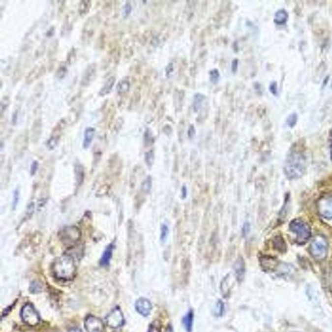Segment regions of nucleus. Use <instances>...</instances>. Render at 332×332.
I'll list each match as a JSON object with an SVG mask.
<instances>
[{
	"mask_svg": "<svg viewBox=\"0 0 332 332\" xmlns=\"http://www.w3.org/2000/svg\"><path fill=\"white\" fill-rule=\"evenodd\" d=\"M77 268L72 256L64 254L57 258L52 265V272L59 280L71 281L76 275Z\"/></svg>",
	"mask_w": 332,
	"mask_h": 332,
	"instance_id": "nucleus-1",
	"label": "nucleus"
},
{
	"mask_svg": "<svg viewBox=\"0 0 332 332\" xmlns=\"http://www.w3.org/2000/svg\"><path fill=\"white\" fill-rule=\"evenodd\" d=\"M306 161L300 152H293L289 154L284 166V172L289 179L301 178L304 174Z\"/></svg>",
	"mask_w": 332,
	"mask_h": 332,
	"instance_id": "nucleus-2",
	"label": "nucleus"
},
{
	"mask_svg": "<svg viewBox=\"0 0 332 332\" xmlns=\"http://www.w3.org/2000/svg\"><path fill=\"white\" fill-rule=\"evenodd\" d=\"M289 229L296 234V242L299 245L306 243L311 236V228L308 224L300 219H293L289 224Z\"/></svg>",
	"mask_w": 332,
	"mask_h": 332,
	"instance_id": "nucleus-3",
	"label": "nucleus"
},
{
	"mask_svg": "<svg viewBox=\"0 0 332 332\" xmlns=\"http://www.w3.org/2000/svg\"><path fill=\"white\" fill-rule=\"evenodd\" d=\"M311 254L315 260L322 261L327 258L328 254V242L324 236H315L310 245Z\"/></svg>",
	"mask_w": 332,
	"mask_h": 332,
	"instance_id": "nucleus-4",
	"label": "nucleus"
},
{
	"mask_svg": "<svg viewBox=\"0 0 332 332\" xmlns=\"http://www.w3.org/2000/svg\"><path fill=\"white\" fill-rule=\"evenodd\" d=\"M81 236L80 230L75 226L65 227L59 233L60 241L66 246L74 245L80 240Z\"/></svg>",
	"mask_w": 332,
	"mask_h": 332,
	"instance_id": "nucleus-5",
	"label": "nucleus"
},
{
	"mask_svg": "<svg viewBox=\"0 0 332 332\" xmlns=\"http://www.w3.org/2000/svg\"><path fill=\"white\" fill-rule=\"evenodd\" d=\"M20 315L24 323L29 327H34L40 323V315L30 303H26L22 307Z\"/></svg>",
	"mask_w": 332,
	"mask_h": 332,
	"instance_id": "nucleus-6",
	"label": "nucleus"
},
{
	"mask_svg": "<svg viewBox=\"0 0 332 332\" xmlns=\"http://www.w3.org/2000/svg\"><path fill=\"white\" fill-rule=\"evenodd\" d=\"M106 323L108 327L113 329H118L124 325L125 319L119 307H116L107 315Z\"/></svg>",
	"mask_w": 332,
	"mask_h": 332,
	"instance_id": "nucleus-7",
	"label": "nucleus"
},
{
	"mask_svg": "<svg viewBox=\"0 0 332 332\" xmlns=\"http://www.w3.org/2000/svg\"><path fill=\"white\" fill-rule=\"evenodd\" d=\"M317 211L322 217L332 219V197H323L317 202Z\"/></svg>",
	"mask_w": 332,
	"mask_h": 332,
	"instance_id": "nucleus-8",
	"label": "nucleus"
},
{
	"mask_svg": "<svg viewBox=\"0 0 332 332\" xmlns=\"http://www.w3.org/2000/svg\"><path fill=\"white\" fill-rule=\"evenodd\" d=\"M85 327L87 332H104L105 325L99 318L89 315L85 320Z\"/></svg>",
	"mask_w": 332,
	"mask_h": 332,
	"instance_id": "nucleus-9",
	"label": "nucleus"
},
{
	"mask_svg": "<svg viewBox=\"0 0 332 332\" xmlns=\"http://www.w3.org/2000/svg\"><path fill=\"white\" fill-rule=\"evenodd\" d=\"M136 311L142 316L147 317L150 314L152 309L151 303L148 299L140 298L135 303Z\"/></svg>",
	"mask_w": 332,
	"mask_h": 332,
	"instance_id": "nucleus-10",
	"label": "nucleus"
},
{
	"mask_svg": "<svg viewBox=\"0 0 332 332\" xmlns=\"http://www.w3.org/2000/svg\"><path fill=\"white\" fill-rule=\"evenodd\" d=\"M114 246H114L113 243L109 244L106 247L105 250H104L100 261H99V264H100L101 266L108 267L109 266L112 258H113V250L114 248H115Z\"/></svg>",
	"mask_w": 332,
	"mask_h": 332,
	"instance_id": "nucleus-11",
	"label": "nucleus"
},
{
	"mask_svg": "<svg viewBox=\"0 0 332 332\" xmlns=\"http://www.w3.org/2000/svg\"><path fill=\"white\" fill-rule=\"evenodd\" d=\"M234 270L235 271L236 276L239 280H241L245 276V264L242 256L238 257L234 265Z\"/></svg>",
	"mask_w": 332,
	"mask_h": 332,
	"instance_id": "nucleus-12",
	"label": "nucleus"
},
{
	"mask_svg": "<svg viewBox=\"0 0 332 332\" xmlns=\"http://www.w3.org/2000/svg\"><path fill=\"white\" fill-rule=\"evenodd\" d=\"M95 72H96L95 64H93L88 67L83 77L82 84L85 86L89 85L94 77Z\"/></svg>",
	"mask_w": 332,
	"mask_h": 332,
	"instance_id": "nucleus-13",
	"label": "nucleus"
},
{
	"mask_svg": "<svg viewBox=\"0 0 332 332\" xmlns=\"http://www.w3.org/2000/svg\"><path fill=\"white\" fill-rule=\"evenodd\" d=\"M95 131V129L92 127L87 128L85 130L84 140H83V148L85 149L89 148L91 146L93 137H94Z\"/></svg>",
	"mask_w": 332,
	"mask_h": 332,
	"instance_id": "nucleus-14",
	"label": "nucleus"
},
{
	"mask_svg": "<svg viewBox=\"0 0 332 332\" xmlns=\"http://www.w3.org/2000/svg\"><path fill=\"white\" fill-rule=\"evenodd\" d=\"M116 82V79L115 77H111L106 81L105 85L102 88L100 91H99V95L101 96H105L106 95L109 94L111 92L114 85Z\"/></svg>",
	"mask_w": 332,
	"mask_h": 332,
	"instance_id": "nucleus-15",
	"label": "nucleus"
},
{
	"mask_svg": "<svg viewBox=\"0 0 332 332\" xmlns=\"http://www.w3.org/2000/svg\"><path fill=\"white\" fill-rule=\"evenodd\" d=\"M193 323V312L192 310L189 311L182 319V324L185 330L188 332L192 331Z\"/></svg>",
	"mask_w": 332,
	"mask_h": 332,
	"instance_id": "nucleus-16",
	"label": "nucleus"
},
{
	"mask_svg": "<svg viewBox=\"0 0 332 332\" xmlns=\"http://www.w3.org/2000/svg\"><path fill=\"white\" fill-rule=\"evenodd\" d=\"M288 15L284 10H280L276 12L274 16V22L279 25L286 23L288 20Z\"/></svg>",
	"mask_w": 332,
	"mask_h": 332,
	"instance_id": "nucleus-17",
	"label": "nucleus"
},
{
	"mask_svg": "<svg viewBox=\"0 0 332 332\" xmlns=\"http://www.w3.org/2000/svg\"><path fill=\"white\" fill-rule=\"evenodd\" d=\"M260 263L262 264L263 268L266 270H272L275 264H276V261L272 259V258H268L267 256H264L260 259Z\"/></svg>",
	"mask_w": 332,
	"mask_h": 332,
	"instance_id": "nucleus-18",
	"label": "nucleus"
},
{
	"mask_svg": "<svg viewBox=\"0 0 332 332\" xmlns=\"http://www.w3.org/2000/svg\"><path fill=\"white\" fill-rule=\"evenodd\" d=\"M130 83L128 79H123L118 83L117 91L119 93H125L129 90Z\"/></svg>",
	"mask_w": 332,
	"mask_h": 332,
	"instance_id": "nucleus-19",
	"label": "nucleus"
},
{
	"mask_svg": "<svg viewBox=\"0 0 332 332\" xmlns=\"http://www.w3.org/2000/svg\"><path fill=\"white\" fill-rule=\"evenodd\" d=\"M75 178H76L77 184L79 185L82 184L84 180V170L81 165H77L75 167Z\"/></svg>",
	"mask_w": 332,
	"mask_h": 332,
	"instance_id": "nucleus-20",
	"label": "nucleus"
},
{
	"mask_svg": "<svg viewBox=\"0 0 332 332\" xmlns=\"http://www.w3.org/2000/svg\"><path fill=\"white\" fill-rule=\"evenodd\" d=\"M152 178L150 176H149L147 177V178L144 181V182H142L141 186L142 191H143L144 193H150V191L152 189Z\"/></svg>",
	"mask_w": 332,
	"mask_h": 332,
	"instance_id": "nucleus-21",
	"label": "nucleus"
},
{
	"mask_svg": "<svg viewBox=\"0 0 332 332\" xmlns=\"http://www.w3.org/2000/svg\"><path fill=\"white\" fill-rule=\"evenodd\" d=\"M169 232H170V229H169L168 226L166 224H162L160 227V241L162 243H165L168 240Z\"/></svg>",
	"mask_w": 332,
	"mask_h": 332,
	"instance_id": "nucleus-22",
	"label": "nucleus"
},
{
	"mask_svg": "<svg viewBox=\"0 0 332 332\" xmlns=\"http://www.w3.org/2000/svg\"><path fill=\"white\" fill-rule=\"evenodd\" d=\"M224 311V303L221 301H218L213 308V314L215 316L220 317L223 315Z\"/></svg>",
	"mask_w": 332,
	"mask_h": 332,
	"instance_id": "nucleus-23",
	"label": "nucleus"
},
{
	"mask_svg": "<svg viewBox=\"0 0 332 332\" xmlns=\"http://www.w3.org/2000/svg\"><path fill=\"white\" fill-rule=\"evenodd\" d=\"M145 160H146L147 166L151 167L154 163L153 151H150L146 152V155H145Z\"/></svg>",
	"mask_w": 332,
	"mask_h": 332,
	"instance_id": "nucleus-24",
	"label": "nucleus"
},
{
	"mask_svg": "<svg viewBox=\"0 0 332 332\" xmlns=\"http://www.w3.org/2000/svg\"><path fill=\"white\" fill-rule=\"evenodd\" d=\"M273 245L276 249L281 250L280 246H281V247H282V249H284L285 248V244L284 243V241H283V240H282V238L280 237H276L274 238L273 240Z\"/></svg>",
	"mask_w": 332,
	"mask_h": 332,
	"instance_id": "nucleus-25",
	"label": "nucleus"
},
{
	"mask_svg": "<svg viewBox=\"0 0 332 332\" xmlns=\"http://www.w3.org/2000/svg\"><path fill=\"white\" fill-rule=\"evenodd\" d=\"M20 199V191L18 189H16L14 191L13 193V209L15 210L16 207H17L18 202H19Z\"/></svg>",
	"mask_w": 332,
	"mask_h": 332,
	"instance_id": "nucleus-26",
	"label": "nucleus"
},
{
	"mask_svg": "<svg viewBox=\"0 0 332 332\" xmlns=\"http://www.w3.org/2000/svg\"><path fill=\"white\" fill-rule=\"evenodd\" d=\"M250 229H251V226H250L249 222H245L243 224L241 230L242 235H243V237H246V236H248V234L250 233Z\"/></svg>",
	"mask_w": 332,
	"mask_h": 332,
	"instance_id": "nucleus-27",
	"label": "nucleus"
},
{
	"mask_svg": "<svg viewBox=\"0 0 332 332\" xmlns=\"http://www.w3.org/2000/svg\"><path fill=\"white\" fill-rule=\"evenodd\" d=\"M210 75H211V81L213 83H217V81L219 79V73L217 70H211V73H210Z\"/></svg>",
	"mask_w": 332,
	"mask_h": 332,
	"instance_id": "nucleus-28",
	"label": "nucleus"
},
{
	"mask_svg": "<svg viewBox=\"0 0 332 332\" xmlns=\"http://www.w3.org/2000/svg\"><path fill=\"white\" fill-rule=\"evenodd\" d=\"M34 211V203H30L28 206L27 211H26V216L30 218L32 216Z\"/></svg>",
	"mask_w": 332,
	"mask_h": 332,
	"instance_id": "nucleus-29",
	"label": "nucleus"
},
{
	"mask_svg": "<svg viewBox=\"0 0 332 332\" xmlns=\"http://www.w3.org/2000/svg\"><path fill=\"white\" fill-rule=\"evenodd\" d=\"M203 100V96L201 94H197L195 96L194 98V109H197V105H199V104L202 103Z\"/></svg>",
	"mask_w": 332,
	"mask_h": 332,
	"instance_id": "nucleus-30",
	"label": "nucleus"
},
{
	"mask_svg": "<svg viewBox=\"0 0 332 332\" xmlns=\"http://www.w3.org/2000/svg\"><path fill=\"white\" fill-rule=\"evenodd\" d=\"M296 122H297V116L295 115V114H293V115L289 116V117L288 118V124L289 127H293V126H294L295 125V123H296Z\"/></svg>",
	"mask_w": 332,
	"mask_h": 332,
	"instance_id": "nucleus-31",
	"label": "nucleus"
},
{
	"mask_svg": "<svg viewBox=\"0 0 332 332\" xmlns=\"http://www.w3.org/2000/svg\"><path fill=\"white\" fill-rule=\"evenodd\" d=\"M87 1H82L81 2L80 8H79V12L81 14V12H83V14H85L87 13V11H89V4L87 6H85Z\"/></svg>",
	"mask_w": 332,
	"mask_h": 332,
	"instance_id": "nucleus-32",
	"label": "nucleus"
},
{
	"mask_svg": "<svg viewBox=\"0 0 332 332\" xmlns=\"http://www.w3.org/2000/svg\"><path fill=\"white\" fill-rule=\"evenodd\" d=\"M38 168V164L37 162L34 161V162L32 163L31 166H30V174L34 175L36 174V172H37Z\"/></svg>",
	"mask_w": 332,
	"mask_h": 332,
	"instance_id": "nucleus-33",
	"label": "nucleus"
},
{
	"mask_svg": "<svg viewBox=\"0 0 332 332\" xmlns=\"http://www.w3.org/2000/svg\"><path fill=\"white\" fill-rule=\"evenodd\" d=\"M181 194H182V199L186 198L187 195H188V189H187L186 186H183L182 189H181Z\"/></svg>",
	"mask_w": 332,
	"mask_h": 332,
	"instance_id": "nucleus-34",
	"label": "nucleus"
},
{
	"mask_svg": "<svg viewBox=\"0 0 332 332\" xmlns=\"http://www.w3.org/2000/svg\"><path fill=\"white\" fill-rule=\"evenodd\" d=\"M270 91H272L274 95H276L277 93V85L276 83H272L270 86Z\"/></svg>",
	"mask_w": 332,
	"mask_h": 332,
	"instance_id": "nucleus-35",
	"label": "nucleus"
},
{
	"mask_svg": "<svg viewBox=\"0 0 332 332\" xmlns=\"http://www.w3.org/2000/svg\"><path fill=\"white\" fill-rule=\"evenodd\" d=\"M125 11H124V13H125V15L126 16H128L129 15L130 11H131V6H130L129 3H127L125 5Z\"/></svg>",
	"mask_w": 332,
	"mask_h": 332,
	"instance_id": "nucleus-36",
	"label": "nucleus"
},
{
	"mask_svg": "<svg viewBox=\"0 0 332 332\" xmlns=\"http://www.w3.org/2000/svg\"><path fill=\"white\" fill-rule=\"evenodd\" d=\"M194 134H195L194 128H193V126H191V127L189 128L188 130L189 137L190 138H192L193 137V136H194Z\"/></svg>",
	"mask_w": 332,
	"mask_h": 332,
	"instance_id": "nucleus-37",
	"label": "nucleus"
},
{
	"mask_svg": "<svg viewBox=\"0 0 332 332\" xmlns=\"http://www.w3.org/2000/svg\"><path fill=\"white\" fill-rule=\"evenodd\" d=\"M237 66H238V60H234L233 61V62H232V70H233V72H235L236 69H237Z\"/></svg>",
	"mask_w": 332,
	"mask_h": 332,
	"instance_id": "nucleus-38",
	"label": "nucleus"
},
{
	"mask_svg": "<svg viewBox=\"0 0 332 332\" xmlns=\"http://www.w3.org/2000/svg\"><path fill=\"white\" fill-rule=\"evenodd\" d=\"M148 332H159L157 328L154 327V326H151Z\"/></svg>",
	"mask_w": 332,
	"mask_h": 332,
	"instance_id": "nucleus-39",
	"label": "nucleus"
},
{
	"mask_svg": "<svg viewBox=\"0 0 332 332\" xmlns=\"http://www.w3.org/2000/svg\"><path fill=\"white\" fill-rule=\"evenodd\" d=\"M69 332H83L81 331V330L79 329H73L71 330V331Z\"/></svg>",
	"mask_w": 332,
	"mask_h": 332,
	"instance_id": "nucleus-40",
	"label": "nucleus"
},
{
	"mask_svg": "<svg viewBox=\"0 0 332 332\" xmlns=\"http://www.w3.org/2000/svg\"><path fill=\"white\" fill-rule=\"evenodd\" d=\"M166 332H173V330L172 328L170 327H168V329H167Z\"/></svg>",
	"mask_w": 332,
	"mask_h": 332,
	"instance_id": "nucleus-41",
	"label": "nucleus"
},
{
	"mask_svg": "<svg viewBox=\"0 0 332 332\" xmlns=\"http://www.w3.org/2000/svg\"><path fill=\"white\" fill-rule=\"evenodd\" d=\"M331 158L332 160V146H331Z\"/></svg>",
	"mask_w": 332,
	"mask_h": 332,
	"instance_id": "nucleus-42",
	"label": "nucleus"
}]
</instances>
